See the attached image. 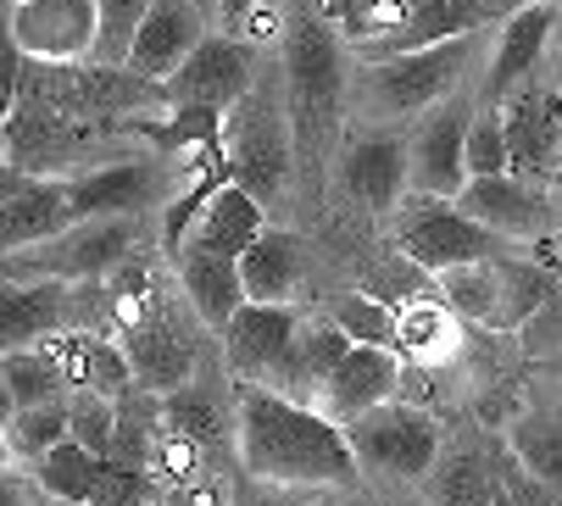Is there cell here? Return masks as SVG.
<instances>
[{
    "instance_id": "cell-38",
    "label": "cell",
    "mask_w": 562,
    "mask_h": 506,
    "mask_svg": "<svg viewBox=\"0 0 562 506\" xmlns=\"http://www.w3.org/2000/svg\"><path fill=\"white\" fill-rule=\"evenodd\" d=\"M162 424L168 429H179V435H190L195 446H217V406L201 395V390H173V395H162Z\"/></svg>"
},
{
    "instance_id": "cell-48",
    "label": "cell",
    "mask_w": 562,
    "mask_h": 506,
    "mask_svg": "<svg viewBox=\"0 0 562 506\" xmlns=\"http://www.w3.org/2000/svg\"><path fill=\"white\" fill-rule=\"evenodd\" d=\"M507 7H513V12H518V7H535V0H507ZM551 7H557V0H551Z\"/></svg>"
},
{
    "instance_id": "cell-10",
    "label": "cell",
    "mask_w": 562,
    "mask_h": 506,
    "mask_svg": "<svg viewBox=\"0 0 562 506\" xmlns=\"http://www.w3.org/2000/svg\"><path fill=\"white\" fill-rule=\"evenodd\" d=\"M168 106H212V112H234L257 90V56L246 40L234 34H206L201 50L162 83Z\"/></svg>"
},
{
    "instance_id": "cell-49",
    "label": "cell",
    "mask_w": 562,
    "mask_h": 506,
    "mask_svg": "<svg viewBox=\"0 0 562 506\" xmlns=\"http://www.w3.org/2000/svg\"><path fill=\"white\" fill-rule=\"evenodd\" d=\"M401 7H424V0H401Z\"/></svg>"
},
{
    "instance_id": "cell-6",
    "label": "cell",
    "mask_w": 562,
    "mask_h": 506,
    "mask_svg": "<svg viewBox=\"0 0 562 506\" xmlns=\"http://www.w3.org/2000/svg\"><path fill=\"white\" fill-rule=\"evenodd\" d=\"M351 435V451L357 462L373 473V479H429L435 462H440V429L435 417L407 406V401H384L373 412H362L357 424H346Z\"/></svg>"
},
{
    "instance_id": "cell-24",
    "label": "cell",
    "mask_w": 562,
    "mask_h": 506,
    "mask_svg": "<svg viewBox=\"0 0 562 506\" xmlns=\"http://www.w3.org/2000/svg\"><path fill=\"white\" fill-rule=\"evenodd\" d=\"M156 195V161H112L95 173H72V212L85 217H139Z\"/></svg>"
},
{
    "instance_id": "cell-12",
    "label": "cell",
    "mask_w": 562,
    "mask_h": 506,
    "mask_svg": "<svg viewBox=\"0 0 562 506\" xmlns=\"http://www.w3.org/2000/svg\"><path fill=\"white\" fill-rule=\"evenodd\" d=\"M72 179L56 173H18L7 167V184H0V250H29L56 239L61 228H72Z\"/></svg>"
},
{
    "instance_id": "cell-42",
    "label": "cell",
    "mask_w": 562,
    "mask_h": 506,
    "mask_svg": "<svg viewBox=\"0 0 562 506\" xmlns=\"http://www.w3.org/2000/svg\"><path fill=\"white\" fill-rule=\"evenodd\" d=\"M251 12H257V0H223V23H228V29H239Z\"/></svg>"
},
{
    "instance_id": "cell-14",
    "label": "cell",
    "mask_w": 562,
    "mask_h": 506,
    "mask_svg": "<svg viewBox=\"0 0 562 506\" xmlns=\"http://www.w3.org/2000/svg\"><path fill=\"white\" fill-rule=\"evenodd\" d=\"M301 334V317L295 306H268V301H246L234 312V323L223 328V357H228V373L239 384H273L279 362L290 357Z\"/></svg>"
},
{
    "instance_id": "cell-47",
    "label": "cell",
    "mask_w": 562,
    "mask_h": 506,
    "mask_svg": "<svg viewBox=\"0 0 562 506\" xmlns=\"http://www.w3.org/2000/svg\"><path fill=\"white\" fill-rule=\"evenodd\" d=\"M50 506H95V501H50Z\"/></svg>"
},
{
    "instance_id": "cell-13",
    "label": "cell",
    "mask_w": 562,
    "mask_h": 506,
    "mask_svg": "<svg viewBox=\"0 0 562 506\" xmlns=\"http://www.w3.org/2000/svg\"><path fill=\"white\" fill-rule=\"evenodd\" d=\"M507 117V145H513V173L529 184L562 179V95L546 83H524V90L502 106Z\"/></svg>"
},
{
    "instance_id": "cell-7",
    "label": "cell",
    "mask_w": 562,
    "mask_h": 506,
    "mask_svg": "<svg viewBox=\"0 0 562 506\" xmlns=\"http://www.w3.org/2000/svg\"><path fill=\"white\" fill-rule=\"evenodd\" d=\"M12 45L23 61L67 67L95 61L101 45V0H12Z\"/></svg>"
},
{
    "instance_id": "cell-25",
    "label": "cell",
    "mask_w": 562,
    "mask_h": 506,
    "mask_svg": "<svg viewBox=\"0 0 562 506\" xmlns=\"http://www.w3.org/2000/svg\"><path fill=\"white\" fill-rule=\"evenodd\" d=\"M401 362H418V368H446L462 357V317L440 301V295H424V301H407L401 306Z\"/></svg>"
},
{
    "instance_id": "cell-50",
    "label": "cell",
    "mask_w": 562,
    "mask_h": 506,
    "mask_svg": "<svg viewBox=\"0 0 562 506\" xmlns=\"http://www.w3.org/2000/svg\"><path fill=\"white\" fill-rule=\"evenodd\" d=\"M407 506H418V501H407Z\"/></svg>"
},
{
    "instance_id": "cell-41",
    "label": "cell",
    "mask_w": 562,
    "mask_h": 506,
    "mask_svg": "<svg viewBox=\"0 0 562 506\" xmlns=\"http://www.w3.org/2000/svg\"><path fill=\"white\" fill-rule=\"evenodd\" d=\"M223 501H228V490H223L217 473H195L190 484L173 490V506H223Z\"/></svg>"
},
{
    "instance_id": "cell-36",
    "label": "cell",
    "mask_w": 562,
    "mask_h": 506,
    "mask_svg": "<svg viewBox=\"0 0 562 506\" xmlns=\"http://www.w3.org/2000/svg\"><path fill=\"white\" fill-rule=\"evenodd\" d=\"M496 173H513V145L502 106H485L468 128V179H496Z\"/></svg>"
},
{
    "instance_id": "cell-2",
    "label": "cell",
    "mask_w": 562,
    "mask_h": 506,
    "mask_svg": "<svg viewBox=\"0 0 562 506\" xmlns=\"http://www.w3.org/2000/svg\"><path fill=\"white\" fill-rule=\"evenodd\" d=\"M513 245L518 239L485 228L457 201H440V195H407L401 217H395V250L435 279L451 268H468V262H502V257H513Z\"/></svg>"
},
{
    "instance_id": "cell-4",
    "label": "cell",
    "mask_w": 562,
    "mask_h": 506,
    "mask_svg": "<svg viewBox=\"0 0 562 506\" xmlns=\"http://www.w3.org/2000/svg\"><path fill=\"white\" fill-rule=\"evenodd\" d=\"M473 50H479V34L446 40V45H429V50H407V56H390V61H368V67H362L368 106H373L379 117L435 112L440 101L457 95V83L468 78Z\"/></svg>"
},
{
    "instance_id": "cell-43",
    "label": "cell",
    "mask_w": 562,
    "mask_h": 506,
    "mask_svg": "<svg viewBox=\"0 0 562 506\" xmlns=\"http://www.w3.org/2000/svg\"><path fill=\"white\" fill-rule=\"evenodd\" d=\"M540 262L562 279V234H557V239H540Z\"/></svg>"
},
{
    "instance_id": "cell-5",
    "label": "cell",
    "mask_w": 562,
    "mask_h": 506,
    "mask_svg": "<svg viewBox=\"0 0 562 506\" xmlns=\"http://www.w3.org/2000/svg\"><path fill=\"white\" fill-rule=\"evenodd\" d=\"M284 78H290V123L301 145H317L335 128L340 95H346V67L335 29L324 18H295L284 34Z\"/></svg>"
},
{
    "instance_id": "cell-34",
    "label": "cell",
    "mask_w": 562,
    "mask_h": 506,
    "mask_svg": "<svg viewBox=\"0 0 562 506\" xmlns=\"http://www.w3.org/2000/svg\"><path fill=\"white\" fill-rule=\"evenodd\" d=\"M156 0H101V45H95V67H128L134 34L145 29Z\"/></svg>"
},
{
    "instance_id": "cell-39",
    "label": "cell",
    "mask_w": 562,
    "mask_h": 506,
    "mask_svg": "<svg viewBox=\"0 0 562 506\" xmlns=\"http://www.w3.org/2000/svg\"><path fill=\"white\" fill-rule=\"evenodd\" d=\"M201 451L206 446H195L190 435H179V429H156V446H150V473H156V484H190L195 473H201Z\"/></svg>"
},
{
    "instance_id": "cell-35",
    "label": "cell",
    "mask_w": 562,
    "mask_h": 506,
    "mask_svg": "<svg viewBox=\"0 0 562 506\" xmlns=\"http://www.w3.org/2000/svg\"><path fill=\"white\" fill-rule=\"evenodd\" d=\"M513 446H518V462L562 495V412H546L535 424H524L513 435Z\"/></svg>"
},
{
    "instance_id": "cell-3",
    "label": "cell",
    "mask_w": 562,
    "mask_h": 506,
    "mask_svg": "<svg viewBox=\"0 0 562 506\" xmlns=\"http://www.w3.org/2000/svg\"><path fill=\"white\" fill-rule=\"evenodd\" d=\"M139 217H85L45 245L12 250L7 279H67V284H106L123 262H134Z\"/></svg>"
},
{
    "instance_id": "cell-31",
    "label": "cell",
    "mask_w": 562,
    "mask_h": 506,
    "mask_svg": "<svg viewBox=\"0 0 562 506\" xmlns=\"http://www.w3.org/2000/svg\"><path fill=\"white\" fill-rule=\"evenodd\" d=\"M429 490H435V506H496L502 501V479L479 451H457L435 462Z\"/></svg>"
},
{
    "instance_id": "cell-8",
    "label": "cell",
    "mask_w": 562,
    "mask_h": 506,
    "mask_svg": "<svg viewBox=\"0 0 562 506\" xmlns=\"http://www.w3.org/2000/svg\"><path fill=\"white\" fill-rule=\"evenodd\" d=\"M290 139H295V123L279 117L273 101H262L257 90L228 112V150H234V173L257 201H273L284 190V173H290Z\"/></svg>"
},
{
    "instance_id": "cell-32",
    "label": "cell",
    "mask_w": 562,
    "mask_h": 506,
    "mask_svg": "<svg viewBox=\"0 0 562 506\" xmlns=\"http://www.w3.org/2000/svg\"><path fill=\"white\" fill-rule=\"evenodd\" d=\"M67 440H72V401L12 412V424H7V446H12L18 462H40V457H50Z\"/></svg>"
},
{
    "instance_id": "cell-27",
    "label": "cell",
    "mask_w": 562,
    "mask_h": 506,
    "mask_svg": "<svg viewBox=\"0 0 562 506\" xmlns=\"http://www.w3.org/2000/svg\"><path fill=\"white\" fill-rule=\"evenodd\" d=\"M435 295L479 328H502V262H468L435 279Z\"/></svg>"
},
{
    "instance_id": "cell-29",
    "label": "cell",
    "mask_w": 562,
    "mask_h": 506,
    "mask_svg": "<svg viewBox=\"0 0 562 506\" xmlns=\"http://www.w3.org/2000/svg\"><path fill=\"white\" fill-rule=\"evenodd\" d=\"M329 323L346 334L351 346H379V351H395V346H401V306H390V301H379V295H368V290L335 295ZM395 357H401V351H395Z\"/></svg>"
},
{
    "instance_id": "cell-9",
    "label": "cell",
    "mask_w": 562,
    "mask_h": 506,
    "mask_svg": "<svg viewBox=\"0 0 562 506\" xmlns=\"http://www.w3.org/2000/svg\"><path fill=\"white\" fill-rule=\"evenodd\" d=\"M473 106L462 95L440 101L435 112H424V123L407 139L413 156V195H440L457 201L473 179H468V128H473Z\"/></svg>"
},
{
    "instance_id": "cell-40",
    "label": "cell",
    "mask_w": 562,
    "mask_h": 506,
    "mask_svg": "<svg viewBox=\"0 0 562 506\" xmlns=\"http://www.w3.org/2000/svg\"><path fill=\"white\" fill-rule=\"evenodd\" d=\"M524 340H529V357H535V362H546V357L562 351V295H557V301L524 328Z\"/></svg>"
},
{
    "instance_id": "cell-46",
    "label": "cell",
    "mask_w": 562,
    "mask_h": 506,
    "mask_svg": "<svg viewBox=\"0 0 562 506\" xmlns=\"http://www.w3.org/2000/svg\"><path fill=\"white\" fill-rule=\"evenodd\" d=\"M312 506H346V501H335V495H317Z\"/></svg>"
},
{
    "instance_id": "cell-51",
    "label": "cell",
    "mask_w": 562,
    "mask_h": 506,
    "mask_svg": "<svg viewBox=\"0 0 562 506\" xmlns=\"http://www.w3.org/2000/svg\"><path fill=\"white\" fill-rule=\"evenodd\" d=\"M168 506H173V501H168Z\"/></svg>"
},
{
    "instance_id": "cell-20",
    "label": "cell",
    "mask_w": 562,
    "mask_h": 506,
    "mask_svg": "<svg viewBox=\"0 0 562 506\" xmlns=\"http://www.w3.org/2000/svg\"><path fill=\"white\" fill-rule=\"evenodd\" d=\"M457 206H462L468 217H479L485 228L507 234V239H546V228H551L546 195H540L529 179H518V173L473 179V184L457 195Z\"/></svg>"
},
{
    "instance_id": "cell-37",
    "label": "cell",
    "mask_w": 562,
    "mask_h": 506,
    "mask_svg": "<svg viewBox=\"0 0 562 506\" xmlns=\"http://www.w3.org/2000/svg\"><path fill=\"white\" fill-rule=\"evenodd\" d=\"M72 440L112 462L117 457V401L95 390H72Z\"/></svg>"
},
{
    "instance_id": "cell-1",
    "label": "cell",
    "mask_w": 562,
    "mask_h": 506,
    "mask_svg": "<svg viewBox=\"0 0 562 506\" xmlns=\"http://www.w3.org/2000/svg\"><path fill=\"white\" fill-rule=\"evenodd\" d=\"M239 462L262 484H290V490H329L357 479V451L346 424L306 401H290L268 384L239 390V417H234Z\"/></svg>"
},
{
    "instance_id": "cell-26",
    "label": "cell",
    "mask_w": 562,
    "mask_h": 506,
    "mask_svg": "<svg viewBox=\"0 0 562 506\" xmlns=\"http://www.w3.org/2000/svg\"><path fill=\"white\" fill-rule=\"evenodd\" d=\"M268 228V212H262V201L246 190V184H228L212 206H206V217L195 223V234L190 239H201V245H212V250H223V257H246V250L257 245V234ZM184 239V245H190Z\"/></svg>"
},
{
    "instance_id": "cell-11",
    "label": "cell",
    "mask_w": 562,
    "mask_h": 506,
    "mask_svg": "<svg viewBox=\"0 0 562 506\" xmlns=\"http://www.w3.org/2000/svg\"><path fill=\"white\" fill-rule=\"evenodd\" d=\"M123 351L134 362V379L139 390H156V395H173L190 384L195 373V328L179 317V301L156 295V306L145 312V323H134L123 334Z\"/></svg>"
},
{
    "instance_id": "cell-16",
    "label": "cell",
    "mask_w": 562,
    "mask_h": 506,
    "mask_svg": "<svg viewBox=\"0 0 562 506\" xmlns=\"http://www.w3.org/2000/svg\"><path fill=\"white\" fill-rule=\"evenodd\" d=\"M206 40V18L190 7V0H156L145 29L134 34V50H128V72L145 78V83H168Z\"/></svg>"
},
{
    "instance_id": "cell-17",
    "label": "cell",
    "mask_w": 562,
    "mask_h": 506,
    "mask_svg": "<svg viewBox=\"0 0 562 506\" xmlns=\"http://www.w3.org/2000/svg\"><path fill=\"white\" fill-rule=\"evenodd\" d=\"M72 306L78 301L67 279H7V290H0V340H7V351L45 346L67 334Z\"/></svg>"
},
{
    "instance_id": "cell-45",
    "label": "cell",
    "mask_w": 562,
    "mask_h": 506,
    "mask_svg": "<svg viewBox=\"0 0 562 506\" xmlns=\"http://www.w3.org/2000/svg\"><path fill=\"white\" fill-rule=\"evenodd\" d=\"M535 368H540L546 379H562V351H557V357H546V362H535Z\"/></svg>"
},
{
    "instance_id": "cell-19",
    "label": "cell",
    "mask_w": 562,
    "mask_h": 506,
    "mask_svg": "<svg viewBox=\"0 0 562 506\" xmlns=\"http://www.w3.org/2000/svg\"><path fill=\"white\" fill-rule=\"evenodd\" d=\"M173 268H179V290H184L190 312H195L206 328H217V334L234 323L239 306L251 301V295H246V279H239V257H223V250H212V245H201V239H190V245L179 250Z\"/></svg>"
},
{
    "instance_id": "cell-30",
    "label": "cell",
    "mask_w": 562,
    "mask_h": 506,
    "mask_svg": "<svg viewBox=\"0 0 562 506\" xmlns=\"http://www.w3.org/2000/svg\"><path fill=\"white\" fill-rule=\"evenodd\" d=\"M101 473H106V457L85 451L78 440H67V446H56L50 457L34 462V484H40L45 501H95Z\"/></svg>"
},
{
    "instance_id": "cell-23",
    "label": "cell",
    "mask_w": 562,
    "mask_h": 506,
    "mask_svg": "<svg viewBox=\"0 0 562 506\" xmlns=\"http://www.w3.org/2000/svg\"><path fill=\"white\" fill-rule=\"evenodd\" d=\"M239 279H246V295L251 301H268V306H290L306 284V239L295 228H262L257 245L239 257Z\"/></svg>"
},
{
    "instance_id": "cell-28",
    "label": "cell",
    "mask_w": 562,
    "mask_h": 506,
    "mask_svg": "<svg viewBox=\"0 0 562 506\" xmlns=\"http://www.w3.org/2000/svg\"><path fill=\"white\" fill-rule=\"evenodd\" d=\"M0 384H7V412L50 406V401H61V390H72L50 346L7 351V362H0Z\"/></svg>"
},
{
    "instance_id": "cell-15",
    "label": "cell",
    "mask_w": 562,
    "mask_h": 506,
    "mask_svg": "<svg viewBox=\"0 0 562 506\" xmlns=\"http://www.w3.org/2000/svg\"><path fill=\"white\" fill-rule=\"evenodd\" d=\"M340 184L368 212H401L413 190V156L395 134H357L340 156Z\"/></svg>"
},
{
    "instance_id": "cell-21",
    "label": "cell",
    "mask_w": 562,
    "mask_h": 506,
    "mask_svg": "<svg viewBox=\"0 0 562 506\" xmlns=\"http://www.w3.org/2000/svg\"><path fill=\"white\" fill-rule=\"evenodd\" d=\"M395 390H401V357L395 351H379V346H351V357L329 379L317 412H329L335 424H357L362 412L395 401Z\"/></svg>"
},
{
    "instance_id": "cell-18",
    "label": "cell",
    "mask_w": 562,
    "mask_h": 506,
    "mask_svg": "<svg viewBox=\"0 0 562 506\" xmlns=\"http://www.w3.org/2000/svg\"><path fill=\"white\" fill-rule=\"evenodd\" d=\"M551 29H557V7H551V0L518 7V12L502 23V45H496L491 72H485V106H507L524 83H535V67H540V56H546Z\"/></svg>"
},
{
    "instance_id": "cell-33",
    "label": "cell",
    "mask_w": 562,
    "mask_h": 506,
    "mask_svg": "<svg viewBox=\"0 0 562 506\" xmlns=\"http://www.w3.org/2000/svg\"><path fill=\"white\" fill-rule=\"evenodd\" d=\"M228 112H212V106H173L168 117H156V123H134L139 134H150L162 150H201V145H212V139H223L228 134V123H223Z\"/></svg>"
},
{
    "instance_id": "cell-44",
    "label": "cell",
    "mask_w": 562,
    "mask_h": 506,
    "mask_svg": "<svg viewBox=\"0 0 562 506\" xmlns=\"http://www.w3.org/2000/svg\"><path fill=\"white\" fill-rule=\"evenodd\" d=\"M190 7H195L206 23H223V0H190Z\"/></svg>"
},
{
    "instance_id": "cell-22",
    "label": "cell",
    "mask_w": 562,
    "mask_h": 506,
    "mask_svg": "<svg viewBox=\"0 0 562 506\" xmlns=\"http://www.w3.org/2000/svg\"><path fill=\"white\" fill-rule=\"evenodd\" d=\"M351 357V340L335 328V323H301V334H295V346H290V357L279 362V373H273V384L268 390H279V395H290V401H306V406H317L324 401V390H329V379L340 373V362Z\"/></svg>"
}]
</instances>
